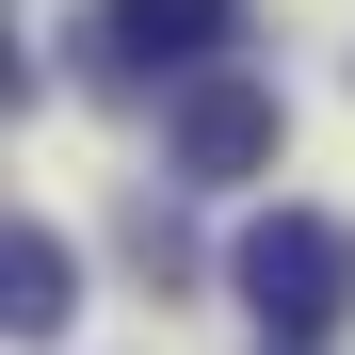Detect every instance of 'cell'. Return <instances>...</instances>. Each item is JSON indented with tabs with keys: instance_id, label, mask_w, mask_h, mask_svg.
Segmentation results:
<instances>
[{
	"instance_id": "6da1fadb",
	"label": "cell",
	"mask_w": 355,
	"mask_h": 355,
	"mask_svg": "<svg viewBox=\"0 0 355 355\" xmlns=\"http://www.w3.org/2000/svg\"><path fill=\"white\" fill-rule=\"evenodd\" d=\"M226 275H243L259 339H339V307H355V226H339V210H259L243 243H226Z\"/></svg>"
},
{
	"instance_id": "7a4b0ae2",
	"label": "cell",
	"mask_w": 355,
	"mask_h": 355,
	"mask_svg": "<svg viewBox=\"0 0 355 355\" xmlns=\"http://www.w3.org/2000/svg\"><path fill=\"white\" fill-rule=\"evenodd\" d=\"M81 49H97L113 81H210L226 49H243V0H97Z\"/></svg>"
},
{
	"instance_id": "3957f363",
	"label": "cell",
	"mask_w": 355,
	"mask_h": 355,
	"mask_svg": "<svg viewBox=\"0 0 355 355\" xmlns=\"http://www.w3.org/2000/svg\"><path fill=\"white\" fill-rule=\"evenodd\" d=\"M259 162H275V81H243V65L178 81V178H259Z\"/></svg>"
},
{
	"instance_id": "277c9868",
	"label": "cell",
	"mask_w": 355,
	"mask_h": 355,
	"mask_svg": "<svg viewBox=\"0 0 355 355\" xmlns=\"http://www.w3.org/2000/svg\"><path fill=\"white\" fill-rule=\"evenodd\" d=\"M65 291H81V275H65V243H49V226H17V243H0V323H17V339H65V323H81Z\"/></svg>"
},
{
	"instance_id": "5b68a950",
	"label": "cell",
	"mask_w": 355,
	"mask_h": 355,
	"mask_svg": "<svg viewBox=\"0 0 355 355\" xmlns=\"http://www.w3.org/2000/svg\"><path fill=\"white\" fill-rule=\"evenodd\" d=\"M259 355H323V339H259Z\"/></svg>"
}]
</instances>
